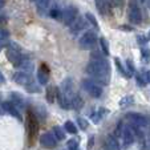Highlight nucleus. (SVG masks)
<instances>
[{
  "label": "nucleus",
  "mask_w": 150,
  "mask_h": 150,
  "mask_svg": "<svg viewBox=\"0 0 150 150\" xmlns=\"http://www.w3.org/2000/svg\"><path fill=\"white\" fill-rule=\"evenodd\" d=\"M86 73L93 79L94 82L108 85L110 80V64L106 59H93L86 65Z\"/></svg>",
  "instance_id": "f257e3e1"
},
{
  "label": "nucleus",
  "mask_w": 150,
  "mask_h": 150,
  "mask_svg": "<svg viewBox=\"0 0 150 150\" xmlns=\"http://www.w3.org/2000/svg\"><path fill=\"white\" fill-rule=\"evenodd\" d=\"M142 12L139 8L137 0H130L127 4V19L133 24H141L142 23Z\"/></svg>",
  "instance_id": "f03ea898"
},
{
  "label": "nucleus",
  "mask_w": 150,
  "mask_h": 150,
  "mask_svg": "<svg viewBox=\"0 0 150 150\" xmlns=\"http://www.w3.org/2000/svg\"><path fill=\"white\" fill-rule=\"evenodd\" d=\"M81 85H82V88H84V91L86 92L89 96L94 97V98H100V97L102 96V86L98 85L97 82H94L92 79L82 80Z\"/></svg>",
  "instance_id": "7ed1b4c3"
},
{
  "label": "nucleus",
  "mask_w": 150,
  "mask_h": 150,
  "mask_svg": "<svg viewBox=\"0 0 150 150\" xmlns=\"http://www.w3.org/2000/svg\"><path fill=\"white\" fill-rule=\"evenodd\" d=\"M7 59H8V61L15 67H19L21 60H23L21 51H20L19 45H16L15 42H11L8 45V48H7Z\"/></svg>",
  "instance_id": "20e7f679"
},
{
  "label": "nucleus",
  "mask_w": 150,
  "mask_h": 150,
  "mask_svg": "<svg viewBox=\"0 0 150 150\" xmlns=\"http://www.w3.org/2000/svg\"><path fill=\"white\" fill-rule=\"evenodd\" d=\"M120 136H121V144H122L124 149H129V147L133 145L134 138H136V137H134V130L130 125H122Z\"/></svg>",
  "instance_id": "39448f33"
},
{
  "label": "nucleus",
  "mask_w": 150,
  "mask_h": 150,
  "mask_svg": "<svg viewBox=\"0 0 150 150\" xmlns=\"http://www.w3.org/2000/svg\"><path fill=\"white\" fill-rule=\"evenodd\" d=\"M97 44V35L93 31H86L81 37H80V47L81 49L85 51H89V49H93Z\"/></svg>",
  "instance_id": "423d86ee"
},
{
  "label": "nucleus",
  "mask_w": 150,
  "mask_h": 150,
  "mask_svg": "<svg viewBox=\"0 0 150 150\" xmlns=\"http://www.w3.org/2000/svg\"><path fill=\"white\" fill-rule=\"evenodd\" d=\"M79 17V8L76 6H69L67 7L64 11H62V16H61V20L62 23L65 25L71 27L72 24L76 21V19Z\"/></svg>",
  "instance_id": "0eeeda50"
},
{
  "label": "nucleus",
  "mask_w": 150,
  "mask_h": 150,
  "mask_svg": "<svg viewBox=\"0 0 150 150\" xmlns=\"http://www.w3.org/2000/svg\"><path fill=\"white\" fill-rule=\"evenodd\" d=\"M126 120L130 126H134L137 129H145L147 126V118L139 113H129L126 114Z\"/></svg>",
  "instance_id": "6e6552de"
},
{
  "label": "nucleus",
  "mask_w": 150,
  "mask_h": 150,
  "mask_svg": "<svg viewBox=\"0 0 150 150\" xmlns=\"http://www.w3.org/2000/svg\"><path fill=\"white\" fill-rule=\"evenodd\" d=\"M12 79H13V81L16 82V84L21 85V86H25V88H28L29 85H32L35 82V80L32 79L31 74L25 73V72H16Z\"/></svg>",
  "instance_id": "1a4fd4ad"
},
{
  "label": "nucleus",
  "mask_w": 150,
  "mask_h": 150,
  "mask_svg": "<svg viewBox=\"0 0 150 150\" xmlns=\"http://www.w3.org/2000/svg\"><path fill=\"white\" fill-rule=\"evenodd\" d=\"M40 145L45 149H53L57 145V139L52 133H44L40 136Z\"/></svg>",
  "instance_id": "9d476101"
},
{
  "label": "nucleus",
  "mask_w": 150,
  "mask_h": 150,
  "mask_svg": "<svg viewBox=\"0 0 150 150\" xmlns=\"http://www.w3.org/2000/svg\"><path fill=\"white\" fill-rule=\"evenodd\" d=\"M96 7L100 15L105 16V15H109L112 12L113 3H112V0H96Z\"/></svg>",
  "instance_id": "9b49d317"
},
{
  "label": "nucleus",
  "mask_w": 150,
  "mask_h": 150,
  "mask_svg": "<svg viewBox=\"0 0 150 150\" xmlns=\"http://www.w3.org/2000/svg\"><path fill=\"white\" fill-rule=\"evenodd\" d=\"M49 68L47 64H44L42 62L41 65H40L39 71H37V80H39V84L41 85H47L49 81Z\"/></svg>",
  "instance_id": "f8f14e48"
},
{
  "label": "nucleus",
  "mask_w": 150,
  "mask_h": 150,
  "mask_svg": "<svg viewBox=\"0 0 150 150\" xmlns=\"http://www.w3.org/2000/svg\"><path fill=\"white\" fill-rule=\"evenodd\" d=\"M1 109H3L4 112H7L8 114L13 116L15 118H17V120H20V121H21V114L19 113V109H17L11 101H4V102H1Z\"/></svg>",
  "instance_id": "ddd939ff"
},
{
  "label": "nucleus",
  "mask_w": 150,
  "mask_h": 150,
  "mask_svg": "<svg viewBox=\"0 0 150 150\" xmlns=\"http://www.w3.org/2000/svg\"><path fill=\"white\" fill-rule=\"evenodd\" d=\"M27 122H28L29 134H31V137H33L35 134H36L37 129H39V125H37V120H36V117H35V114L32 113V112L28 113V120H27Z\"/></svg>",
  "instance_id": "4468645a"
},
{
  "label": "nucleus",
  "mask_w": 150,
  "mask_h": 150,
  "mask_svg": "<svg viewBox=\"0 0 150 150\" xmlns=\"http://www.w3.org/2000/svg\"><path fill=\"white\" fill-rule=\"evenodd\" d=\"M86 25H88V24H86V20H85L84 17H80L79 16L76 19V21H74V23L71 25V31H72V33L77 35L80 31H82V29H84Z\"/></svg>",
  "instance_id": "2eb2a0df"
},
{
  "label": "nucleus",
  "mask_w": 150,
  "mask_h": 150,
  "mask_svg": "<svg viewBox=\"0 0 150 150\" xmlns=\"http://www.w3.org/2000/svg\"><path fill=\"white\" fill-rule=\"evenodd\" d=\"M105 150H121L118 141L116 137L113 136H108L105 139Z\"/></svg>",
  "instance_id": "dca6fc26"
},
{
  "label": "nucleus",
  "mask_w": 150,
  "mask_h": 150,
  "mask_svg": "<svg viewBox=\"0 0 150 150\" xmlns=\"http://www.w3.org/2000/svg\"><path fill=\"white\" fill-rule=\"evenodd\" d=\"M8 37H9V33L7 29H3V28L0 29V51L8 44Z\"/></svg>",
  "instance_id": "f3484780"
},
{
  "label": "nucleus",
  "mask_w": 150,
  "mask_h": 150,
  "mask_svg": "<svg viewBox=\"0 0 150 150\" xmlns=\"http://www.w3.org/2000/svg\"><path fill=\"white\" fill-rule=\"evenodd\" d=\"M106 113H108V110H106V109H98L97 112H94V113L91 114V118L93 120L94 124H98L100 120L104 118V116H105Z\"/></svg>",
  "instance_id": "a211bd4d"
},
{
  "label": "nucleus",
  "mask_w": 150,
  "mask_h": 150,
  "mask_svg": "<svg viewBox=\"0 0 150 150\" xmlns=\"http://www.w3.org/2000/svg\"><path fill=\"white\" fill-rule=\"evenodd\" d=\"M11 98H12V104L15 105V106H19V108H24V100H23V97L20 96V94H16V93H12L11 94Z\"/></svg>",
  "instance_id": "6ab92c4d"
},
{
  "label": "nucleus",
  "mask_w": 150,
  "mask_h": 150,
  "mask_svg": "<svg viewBox=\"0 0 150 150\" xmlns=\"http://www.w3.org/2000/svg\"><path fill=\"white\" fill-rule=\"evenodd\" d=\"M56 96H57V88L56 86H49L47 89V100H48V102H53Z\"/></svg>",
  "instance_id": "aec40b11"
},
{
  "label": "nucleus",
  "mask_w": 150,
  "mask_h": 150,
  "mask_svg": "<svg viewBox=\"0 0 150 150\" xmlns=\"http://www.w3.org/2000/svg\"><path fill=\"white\" fill-rule=\"evenodd\" d=\"M82 105H84V101H82V98L79 96V94H76V96L73 97V100H72L71 108L72 109H81Z\"/></svg>",
  "instance_id": "412c9836"
},
{
  "label": "nucleus",
  "mask_w": 150,
  "mask_h": 150,
  "mask_svg": "<svg viewBox=\"0 0 150 150\" xmlns=\"http://www.w3.org/2000/svg\"><path fill=\"white\" fill-rule=\"evenodd\" d=\"M134 104V98L133 96H125L121 98V101H120V106L121 108H127V106H130V105Z\"/></svg>",
  "instance_id": "4be33fe9"
},
{
  "label": "nucleus",
  "mask_w": 150,
  "mask_h": 150,
  "mask_svg": "<svg viewBox=\"0 0 150 150\" xmlns=\"http://www.w3.org/2000/svg\"><path fill=\"white\" fill-rule=\"evenodd\" d=\"M53 136H54V138L59 139V141H62V139L65 138V133H64V130H62L60 126L53 127Z\"/></svg>",
  "instance_id": "5701e85b"
},
{
  "label": "nucleus",
  "mask_w": 150,
  "mask_h": 150,
  "mask_svg": "<svg viewBox=\"0 0 150 150\" xmlns=\"http://www.w3.org/2000/svg\"><path fill=\"white\" fill-rule=\"evenodd\" d=\"M100 45H101V51L104 52L105 56H109V54H110V52H109V44H108V41H106L105 37H101V39H100Z\"/></svg>",
  "instance_id": "b1692460"
},
{
  "label": "nucleus",
  "mask_w": 150,
  "mask_h": 150,
  "mask_svg": "<svg viewBox=\"0 0 150 150\" xmlns=\"http://www.w3.org/2000/svg\"><path fill=\"white\" fill-rule=\"evenodd\" d=\"M85 19H86V20L89 21V23L92 24V27H93V28L96 29V31H98V29H100V27H98V21L96 20V17H94L93 15L89 13V12H88V13L85 15Z\"/></svg>",
  "instance_id": "393cba45"
},
{
  "label": "nucleus",
  "mask_w": 150,
  "mask_h": 150,
  "mask_svg": "<svg viewBox=\"0 0 150 150\" xmlns=\"http://www.w3.org/2000/svg\"><path fill=\"white\" fill-rule=\"evenodd\" d=\"M65 130L71 134H76L77 133V127L72 121H67L65 122Z\"/></svg>",
  "instance_id": "a878e982"
},
{
  "label": "nucleus",
  "mask_w": 150,
  "mask_h": 150,
  "mask_svg": "<svg viewBox=\"0 0 150 150\" xmlns=\"http://www.w3.org/2000/svg\"><path fill=\"white\" fill-rule=\"evenodd\" d=\"M126 67H127V74H129V77H132L134 73H136V67H134L133 61L132 60H126Z\"/></svg>",
  "instance_id": "bb28decb"
},
{
  "label": "nucleus",
  "mask_w": 150,
  "mask_h": 150,
  "mask_svg": "<svg viewBox=\"0 0 150 150\" xmlns=\"http://www.w3.org/2000/svg\"><path fill=\"white\" fill-rule=\"evenodd\" d=\"M49 15H51V17H53V19H56V20H61L62 11H60V9H57V8H53V9H51Z\"/></svg>",
  "instance_id": "cd10ccee"
},
{
  "label": "nucleus",
  "mask_w": 150,
  "mask_h": 150,
  "mask_svg": "<svg viewBox=\"0 0 150 150\" xmlns=\"http://www.w3.org/2000/svg\"><path fill=\"white\" fill-rule=\"evenodd\" d=\"M114 62H116V65H117V68H118L120 73H121V74H124V76H125V77H129V74H127L126 69H125V68H124V67H122V65H121V62H120V60H118V59H117V57H116V59H114Z\"/></svg>",
  "instance_id": "c85d7f7f"
},
{
  "label": "nucleus",
  "mask_w": 150,
  "mask_h": 150,
  "mask_svg": "<svg viewBox=\"0 0 150 150\" xmlns=\"http://www.w3.org/2000/svg\"><path fill=\"white\" fill-rule=\"evenodd\" d=\"M35 3L37 4V7H39L40 9H45V8H48V6H49V0H36Z\"/></svg>",
  "instance_id": "c756f323"
},
{
  "label": "nucleus",
  "mask_w": 150,
  "mask_h": 150,
  "mask_svg": "<svg viewBox=\"0 0 150 150\" xmlns=\"http://www.w3.org/2000/svg\"><path fill=\"white\" fill-rule=\"evenodd\" d=\"M68 149L69 150H79V142H77L76 139L68 141Z\"/></svg>",
  "instance_id": "7c9ffc66"
},
{
  "label": "nucleus",
  "mask_w": 150,
  "mask_h": 150,
  "mask_svg": "<svg viewBox=\"0 0 150 150\" xmlns=\"http://www.w3.org/2000/svg\"><path fill=\"white\" fill-rule=\"evenodd\" d=\"M77 122H79L80 127H81L82 130H85V129H86V127H88V122L85 121L84 118H79V120H77Z\"/></svg>",
  "instance_id": "2f4dec72"
},
{
  "label": "nucleus",
  "mask_w": 150,
  "mask_h": 150,
  "mask_svg": "<svg viewBox=\"0 0 150 150\" xmlns=\"http://www.w3.org/2000/svg\"><path fill=\"white\" fill-rule=\"evenodd\" d=\"M112 3H113L114 6H117L118 8H122V7L125 6V0H112Z\"/></svg>",
  "instance_id": "473e14b6"
},
{
  "label": "nucleus",
  "mask_w": 150,
  "mask_h": 150,
  "mask_svg": "<svg viewBox=\"0 0 150 150\" xmlns=\"http://www.w3.org/2000/svg\"><path fill=\"white\" fill-rule=\"evenodd\" d=\"M142 56H144V59H147L149 60L150 59V51L147 48H142Z\"/></svg>",
  "instance_id": "72a5a7b5"
},
{
  "label": "nucleus",
  "mask_w": 150,
  "mask_h": 150,
  "mask_svg": "<svg viewBox=\"0 0 150 150\" xmlns=\"http://www.w3.org/2000/svg\"><path fill=\"white\" fill-rule=\"evenodd\" d=\"M137 41L141 44V45H146V42H147V39L145 36H138L137 37Z\"/></svg>",
  "instance_id": "f704fd0d"
},
{
  "label": "nucleus",
  "mask_w": 150,
  "mask_h": 150,
  "mask_svg": "<svg viewBox=\"0 0 150 150\" xmlns=\"http://www.w3.org/2000/svg\"><path fill=\"white\" fill-rule=\"evenodd\" d=\"M144 80H145V82H149L150 84V71H147L146 73L144 74Z\"/></svg>",
  "instance_id": "c9c22d12"
},
{
  "label": "nucleus",
  "mask_w": 150,
  "mask_h": 150,
  "mask_svg": "<svg viewBox=\"0 0 150 150\" xmlns=\"http://www.w3.org/2000/svg\"><path fill=\"white\" fill-rule=\"evenodd\" d=\"M4 82H6V77H4V74L0 71V84H4Z\"/></svg>",
  "instance_id": "e433bc0d"
},
{
  "label": "nucleus",
  "mask_w": 150,
  "mask_h": 150,
  "mask_svg": "<svg viewBox=\"0 0 150 150\" xmlns=\"http://www.w3.org/2000/svg\"><path fill=\"white\" fill-rule=\"evenodd\" d=\"M92 146H93V137H92V138H89V144H88L89 149H92Z\"/></svg>",
  "instance_id": "4c0bfd02"
},
{
  "label": "nucleus",
  "mask_w": 150,
  "mask_h": 150,
  "mask_svg": "<svg viewBox=\"0 0 150 150\" xmlns=\"http://www.w3.org/2000/svg\"><path fill=\"white\" fill-rule=\"evenodd\" d=\"M121 29H125V31H132V28H127V25H121Z\"/></svg>",
  "instance_id": "58836bf2"
},
{
  "label": "nucleus",
  "mask_w": 150,
  "mask_h": 150,
  "mask_svg": "<svg viewBox=\"0 0 150 150\" xmlns=\"http://www.w3.org/2000/svg\"><path fill=\"white\" fill-rule=\"evenodd\" d=\"M4 7V0H0V8H3Z\"/></svg>",
  "instance_id": "ea45409f"
},
{
  "label": "nucleus",
  "mask_w": 150,
  "mask_h": 150,
  "mask_svg": "<svg viewBox=\"0 0 150 150\" xmlns=\"http://www.w3.org/2000/svg\"><path fill=\"white\" fill-rule=\"evenodd\" d=\"M3 21H6V19H4V17L0 15V23H3Z\"/></svg>",
  "instance_id": "a19ab883"
},
{
  "label": "nucleus",
  "mask_w": 150,
  "mask_h": 150,
  "mask_svg": "<svg viewBox=\"0 0 150 150\" xmlns=\"http://www.w3.org/2000/svg\"><path fill=\"white\" fill-rule=\"evenodd\" d=\"M146 6H147V8L150 9V0H146Z\"/></svg>",
  "instance_id": "79ce46f5"
},
{
  "label": "nucleus",
  "mask_w": 150,
  "mask_h": 150,
  "mask_svg": "<svg viewBox=\"0 0 150 150\" xmlns=\"http://www.w3.org/2000/svg\"><path fill=\"white\" fill-rule=\"evenodd\" d=\"M149 40H150V32H149Z\"/></svg>",
  "instance_id": "37998d69"
},
{
  "label": "nucleus",
  "mask_w": 150,
  "mask_h": 150,
  "mask_svg": "<svg viewBox=\"0 0 150 150\" xmlns=\"http://www.w3.org/2000/svg\"><path fill=\"white\" fill-rule=\"evenodd\" d=\"M32 1H36V0H32Z\"/></svg>",
  "instance_id": "c03bdc74"
}]
</instances>
